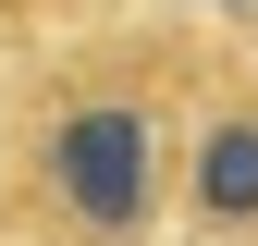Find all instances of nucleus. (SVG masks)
Wrapping results in <instances>:
<instances>
[{
    "instance_id": "3",
    "label": "nucleus",
    "mask_w": 258,
    "mask_h": 246,
    "mask_svg": "<svg viewBox=\"0 0 258 246\" xmlns=\"http://www.w3.org/2000/svg\"><path fill=\"white\" fill-rule=\"evenodd\" d=\"M123 0H0V49H37V37H74V25H111Z\"/></svg>"
},
{
    "instance_id": "2",
    "label": "nucleus",
    "mask_w": 258,
    "mask_h": 246,
    "mask_svg": "<svg viewBox=\"0 0 258 246\" xmlns=\"http://www.w3.org/2000/svg\"><path fill=\"white\" fill-rule=\"evenodd\" d=\"M172 222L209 246H258V61H221L184 99V148H172Z\"/></svg>"
},
{
    "instance_id": "1",
    "label": "nucleus",
    "mask_w": 258,
    "mask_h": 246,
    "mask_svg": "<svg viewBox=\"0 0 258 246\" xmlns=\"http://www.w3.org/2000/svg\"><path fill=\"white\" fill-rule=\"evenodd\" d=\"M209 37L111 13L13 49L0 74V246H172V148Z\"/></svg>"
}]
</instances>
